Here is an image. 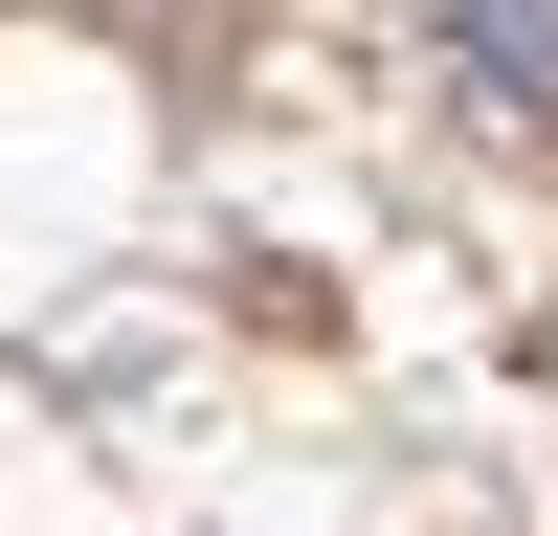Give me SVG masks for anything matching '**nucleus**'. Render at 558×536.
Here are the masks:
<instances>
[{
    "mask_svg": "<svg viewBox=\"0 0 558 536\" xmlns=\"http://www.w3.org/2000/svg\"><path fill=\"white\" fill-rule=\"evenodd\" d=\"M447 68L470 89H558V0H447Z\"/></svg>",
    "mask_w": 558,
    "mask_h": 536,
    "instance_id": "f257e3e1",
    "label": "nucleus"
}]
</instances>
